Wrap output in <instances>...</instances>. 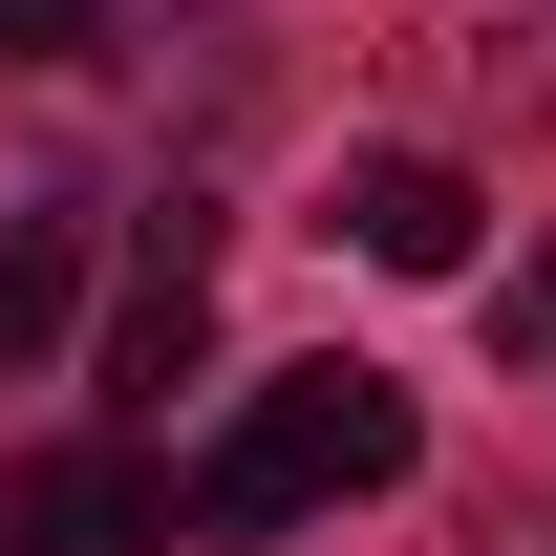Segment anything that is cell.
I'll list each match as a JSON object with an SVG mask.
<instances>
[{
  "label": "cell",
  "instance_id": "277c9868",
  "mask_svg": "<svg viewBox=\"0 0 556 556\" xmlns=\"http://www.w3.org/2000/svg\"><path fill=\"white\" fill-rule=\"evenodd\" d=\"M193 343H214V214L150 193V236H129V321H108V386H129V407H172V386H193Z\"/></svg>",
  "mask_w": 556,
  "mask_h": 556
},
{
  "label": "cell",
  "instance_id": "6da1fadb",
  "mask_svg": "<svg viewBox=\"0 0 556 556\" xmlns=\"http://www.w3.org/2000/svg\"><path fill=\"white\" fill-rule=\"evenodd\" d=\"M407 386L386 364H300V386H257V407L193 450V492H172V535H300V514H343V492H407Z\"/></svg>",
  "mask_w": 556,
  "mask_h": 556
},
{
  "label": "cell",
  "instance_id": "52a82bcc",
  "mask_svg": "<svg viewBox=\"0 0 556 556\" xmlns=\"http://www.w3.org/2000/svg\"><path fill=\"white\" fill-rule=\"evenodd\" d=\"M108 43V0H0V65H86Z\"/></svg>",
  "mask_w": 556,
  "mask_h": 556
},
{
  "label": "cell",
  "instance_id": "ba28073f",
  "mask_svg": "<svg viewBox=\"0 0 556 556\" xmlns=\"http://www.w3.org/2000/svg\"><path fill=\"white\" fill-rule=\"evenodd\" d=\"M492 321H514V364H556V257H514V300H492Z\"/></svg>",
  "mask_w": 556,
  "mask_h": 556
},
{
  "label": "cell",
  "instance_id": "3957f363",
  "mask_svg": "<svg viewBox=\"0 0 556 556\" xmlns=\"http://www.w3.org/2000/svg\"><path fill=\"white\" fill-rule=\"evenodd\" d=\"M407 65L471 129H556V0H407Z\"/></svg>",
  "mask_w": 556,
  "mask_h": 556
},
{
  "label": "cell",
  "instance_id": "8992f818",
  "mask_svg": "<svg viewBox=\"0 0 556 556\" xmlns=\"http://www.w3.org/2000/svg\"><path fill=\"white\" fill-rule=\"evenodd\" d=\"M65 300H86V214L65 193H0V364L65 343Z\"/></svg>",
  "mask_w": 556,
  "mask_h": 556
},
{
  "label": "cell",
  "instance_id": "5b68a950",
  "mask_svg": "<svg viewBox=\"0 0 556 556\" xmlns=\"http://www.w3.org/2000/svg\"><path fill=\"white\" fill-rule=\"evenodd\" d=\"M343 257L364 278H471V172L450 150H364L343 172Z\"/></svg>",
  "mask_w": 556,
  "mask_h": 556
},
{
  "label": "cell",
  "instance_id": "7a4b0ae2",
  "mask_svg": "<svg viewBox=\"0 0 556 556\" xmlns=\"http://www.w3.org/2000/svg\"><path fill=\"white\" fill-rule=\"evenodd\" d=\"M0 556H172L150 450H0Z\"/></svg>",
  "mask_w": 556,
  "mask_h": 556
}]
</instances>
